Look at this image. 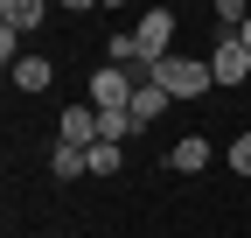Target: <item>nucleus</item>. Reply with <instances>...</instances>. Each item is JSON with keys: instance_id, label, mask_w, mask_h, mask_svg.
<instances>
[{"instance_id": "2", "label": "nucleus", "mask_w": 251, "mask_h": 238, "mask_svg": "<svg viewBox=\"0 0 251 238\" xmlns=\"http://www.w3.org/2000/svg\"><path fill=\"white\" fill-rule=\"evenodd\" d=\"M147 84H161L168 98H202V91H216V77H209V56H161V63L147 70Z\"/></svg>"}, {"instance_id": "10", "label": "nucleus", "mask_w": 251, "mask_h": 238, "mask_svg": "<svg viewBox=\"0 0 251 238\" xmlns=\"http://www.w3.org/2000/svg\"><path fill=\"white\" fill-rule=\"evenodd\" d=\"M168 105H175V98L161 91V84H140V91H133V119H140V133H147V126H153V119H161Z\"/></svg>"}, {"instance_id": "4", "label": "nucleus", "mask_w": 251, "mask_h": 238, "mask_svg": "<svg viewBox=\"0 0 251 238\" xmlns=\"http://www.w3.org/2000/svg\"><path fill=\"white\" fill-rule=\"evenodd\" d=\"M209 77L230 84V91H237V84H251V49H244L237 35H224V42L209 49Z\"/></svg>"}, {"instance_id": "11", "label": "nucleus", "mask_w": 251, "mask_h": 238, "mask_svg": "<svg viewBox=\"0 0 251 238\" xmlns=\"http://www.w3.org/2000/svg\"><path fill=\"white\" fill-rule=\"evenodd\" d=\"M126 133H140L133 112H98V140H126Z\"/></svg>"}, {"instance_id": "13", "label": "nucleus", "mask_w": 251, "mask_h": 238, "mask_svg": "<svg viewBox=\"0 0 251 238\" xmlns=\"http://www.w3.org/2000/svg\"><path fill=\"white\" fill-rule=\"evenodd\" d=\"M230 168H237V175H251V133H237V140H230Z\"/></svg>"}, {"instance_id": "12", "label": "nucleus", "mask_w": 251, "mask_h": 238, "mask_svg": "<svg viewBox=\"0 0 251 238\" xmlns=\"http://www.w3.org/2000/svg\"><path fill=\"white\" fill-rule=\"evenodd\" d=\"M91 175H98V182L119 175V140H98V147H91Z\"/></svg>"}, {"instance_id": "3", "label": "nucleus", "mask_w": 251, "mask_h": 238, "mask_svg": "<svg viewBox=\"0 0 251 238\" xmlns=\"http://www.w3.org/2000/svg\"><path fill=\"white\" fill-rule=\"evenodd\" d=\"M133 91H140V77L119 70V63H105V70H91L84 105H98V112H133Z\"/></svg>"}, {"instance_id": "8", "label": "nucleus", "mask_w": 251, "mask_h": 238, "mask_svg": "<svg viewBox=\"0 0 251 238\" xmlns=\"http://www.w3.org/2000/svg\"><path fill=\"white\" fill-rule=\"evenodd\" d=\"M7 77H14V91H49V77H56V63H49V56H21V63H14Z\"/></svg>"}, {"instance_id": "5", "label": "nucleus", "mask_w": 251, "mask_h": 238, "mask_svg": "<svg viewBox=\"0 0 251 238\" xmlns=\"http://www.w3.org/2000/svg\"><path fill=\"white\" fill-rule=\"evenodd\" d=\"M209 161H216V147H209V133H181V140L168 147V168H175V175H202Z\"/></svg>"}, {"instance_id": "14", "label": "nucleus", "mask_w": 251, "mask_h": 238, "mask_svg": "<svg viewBox=\"0 0 251 238\" xmlns=\"http://www.w3.org/2000/svg\"><path fill=\"white\" fill-rule=\"evenodd\" d=\"M237 42H244V49H251V21H244V28H237Z\"/></svg>"}, {"instance_id": "6", "label": "nucleus", "mask_w": 251, "mask_h": 238, "mask_svg": "<svg viewBox=\"0 0 251 238\" xmlns=\"http://www.w3.org/2000/svg\"><path fill=\"white\" fill-rule=\"evenodd\" d=\"M63 140L91 154V147H98V105H70V112H63Z\"/></svg>"}, {"instance_id": "7", "label": "nucleus", "mask_w": 251, "mask_h": 238, "mask_svg": "<svg viewBox=\"0 0 251 238\" xmlns=\"http://www.w3.org/2000/svg\"><path fill=\"white\" fill-rule=\"evenodd\" d=\"M49 168H56V182H84V175H91V154L70 147V140H56L49 147Z\"/></svg>"}, {"instance_id": "9", "label": "nucleus", "mask_w": 251, "mask_h": 238, "mask_svg": "<svg viewBox=\"0 0 251 238\" xmlns=\"http://www.w3.org/2000/svg\"><path fill=\"white\" fill-rule=\"evenodd\" d=\"M42 21H49L42 0H7V7H0V28H14V35H28V28H42Z\"/></svg>"}, {"instance_id": "1", "label": "nucleus", "mask_w": 251, "mask_h": 238, "mask_svg": "<svg viewBox=\"0 0 251 238\" xmlns=\"http://www.w3.org/2000/svg\"><path fill=\"white\" fill-rule=\"evenodd\" d=\"M175 7H147L140 21H133V77L147 84V70L161 63V56H175Z\"/></svg>"}]
</instances>
